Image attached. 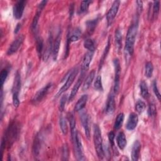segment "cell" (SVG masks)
I'll use <instances>...</instances> for the list:
<instances>
[{
	"mask_svg": "<svg viewBox=\"0 0 161 161\" xmlns=\"http://www.w3.org/2000/svg\"><path fill=\"white\" fill-rule=\"evenodd\" d=\"M138 31V22H135L128 28L126 42H125V52L126 56H131L133 50H134V45L135 43V39L137 35Z\"/></svg>",
	"mask_w": 161,
	"mask_h": 161,
	"instance_id": "obj_1",
	"label": "cell"
},
{
	"mask_svg": "<svg viewBox=\"0 0 161 161\" xmlns=\"http://www.w3.org/2000/svg\"><path fill=\"white\" fill-rule=\"evenodd\" d=\"M93 140L97 155L99 157V158L103 159L104 156L103 139L101 130L97 125H94L93 126Z\"/></svg>",
	"mask_w": 161,
	"mask_h": 161,
	"instance_id": "obj_2",
	"label": "cell"
},
{
	"mask_svg": "<svg viewBox=\"0 0 161 161\" xmlns=\"http://www.w3.org/2000/svg\"><path fill=\"white\" fill-rule=\"evenodd\" d=\"M18 131H19V129H18V125L15 123H12L7 130L4 140H2L1 148L3 147V146H5V144L6 142H8L9 144L12 143L18 136Z\"/></svg>",
	"mask_w": 161,
	"mask_h": 161,
	"instance_id": "obj_3",
	"label": "cell"
},
{
	"mask_svg": "<svg viewBox=\"0 0 161 161\" xmlns=\"http://www.w3.org/2000/svg\"><path fill=\"white\" fill-rule=\"evenodd\" d=\"M73 145H74V149L75 153V157L77 160H84L86 158L84 157V152H83V147L82 145L81 138L80 135L77 132L75 136L72 138Z\"/></svg>",
	"mask_w": 161,
	"mask_h": 161,
	"instance_id": "obj_4",
	"label": "cell"
},
{
	"mask_svg": "<svg viewBox=\"0 0 161 161\" xmlns=\"http://www.w3.org/2000/svg\"><path fill=\"white\" fill-rule=\"evenodd\" d=\"M78 72H79L78 67H75L74 69L71 70L70 72L68 75L66 82H65L64 86H62V87L60 89V90L58 91V92H57V94L56 95V97H58L59 96H60L62 94H63L64 92H65L70 87V86L72 84L74 80H75L77 75L78 74Z\"/></svg>",
	"mask_w": 161,
	"mask_h": 161,
	"instance_id": "obj_5",
	"label": "cell"
},
{
	"mask_svg": "<svg viewBox=\"0 0 161 161\" xmlns=\"http://www.w3.org/2000/svg\"><path fill=\"white\" fill-rule=\"evenodd\" d=\"M113 64L114 67V80L113 91L115 94H117L119 89L120 86V75H121V66L119 61L118 58L113 60Z\"/></svg>",
	"mask_w": 161,
	"mask_h": 161,
	"instance_id": "obj_6",
	"label": "cell"
},
{
	"mask_svg": "<svg viewBox=\"0 0 161 161\" xmlns=\"http://www.w3.org/2000/svg\"><path fill=\"white\" fill-rule=\"evenodd\" d=\"M120 1H114L112 4L111 7L109 9L107 14H106V19H107V24L109 26H111L116 16V14L118 11V9L119 7Z\"/></svg>",
	"mask_w": 161,
	"mask_h": 161,
	"instance_id": "obj_7",
	"label": "cell"
},
{
	"mask_svg": "<svg viewBox=\"0 0 161 161\" xmlns=\"http://www.w3.org/2000/svg\"><path fill=\"white\" fill-rule=\"evenodd\" d=\"M52 86V84L51 82H49L47 84H46L44 87L41 88L40 90H38L36 92V93L35 94L34 97H33L31 101L32 103L35 104L40 103L47 94V93L48 92Z\"/></svg>",
	"mask_w": 161,
	"mask_h": 161,
	"instance_id": "obj_8",
	"label": "cell"
},
{
	"mask_svg": "<svg viewBox=\"0 0 161 161\" xmlns=\"http://www.w3.org/2000/svg\"><path fill=\"white\" fill-rule=\"evenodd\" d=\"M26 1H18L14 4L13 8V14L14 18L17 19H19L21 18L26 6Z\"/></svg>",
	"mask_w": 161,
	"mask_h": 161,
	"instance_id": "obj_9",
	"label": "cell"
},
{
	"mask_svg": "<svg viewBox=\"0 0 161 161\" xmlns=\"http://www.w3.org/2000/svg\"><path fill=\"white\" fill-rule=\"evenodd\" d=\"M24 39H25V36L23 35H20L18 36H17L16 38L9 45L7 50V54L8 55H11L14 53L16 52L17 50L20 47V46L22 45L24 41Z\"/></svg>",
	"mask_w": 161,
	"mask_h": 161,
	"instance_id": "obj_10",
	"label": "cell"
},
{
	"mask_svg": "<svg viewBox=\"0 0 161 161\" xmlns=\"http://www.w3.org/2000/svg\"><path fill=\"white\" fill-rule=\"evenodd\" d=\"M80 111V121L82 123V126L84 128L85 134L86 137L89 139L90 137V126H89V115L86 111H83L82 109Z\"/></svg>",
	"mask_w": 161,
	"mask_h": 161,
	"instance_id": "obj_11",
	"label": "cell"
},
{
	"mask_svg": "<svg viewBox=\"0 0 161 161\" xmlns=\"http://www.w3.org/2000/svg\"><path fill=\"white\" fill-rule=\"evenodd\" d=\"M47 1H42L40 3V4L38 6V8H37V11L33 18L31 25V30L32 32H35L36 30V27H37V25H38V22L39 20V18L41 14V12L42 11V9H43V8L45 7V6L46 5Z\"/></svg>",
	"mask_w": 161,
	"mask_h": 161,
	"instance_id": "obj_12",
	"label": "cell"
},
{
	"mask_svg": "<svg viewBox=\"0 0 161 161\" xmlns=\"http://www.w3.org/2000/svg\"><path fill=\"white\" fill-rule=\"evenodd\" d=\"M53 37L52 35L50 34L47 39V42L46 43L45 47H44L43 53V60L44 61H46L50 57V54L52 53V50H53Z\"/></svg>",
	"mask_w": 161,
	"mask_h": 161,
	"instance_id": "obj_13",
	"label": "cell"
},
{
	"mask_svg": "<svg viewBox=\"0 0 161 161\" xmlns=\"http://www.w3.org/2000/svg\"><path fill=\"white\" fill-rule=\"evenodd\" d=\"M42 143V136L40 133H37L35 137L33 144V148H32V152L35 157H38L40 154Z\"/></svg>",
	"mask_w": 161,
	"mask_h": 161,
	"instance_id": "obj_14",
	"label": "cell"
},
{
	"mask_svg": "<svg viewBox=\"0 0 161 161\" xmlns=\"http://www.w3.org/2000/svg\"><path fill=\"white\" fill-rule=\"evenodd\" d=\"M94 55V52H87L83 58L82 63L81 65V72L86 73V72L89 69L90 64L91 62V60L92 59Z\"/></svg>",
	"mask_w": 161,
	"mask_h": 161,
	"instance_id": "obj_15",
	"label": "cell"
},
{
	"mask_svg": "<svg viewBox=\"0 0 161 161\" xmlns=\"http://www.w3.org/2000/svg\"><path fill=\"white\" fill-rule=\"evenodd\" d=\"M115 109V99L113 93H110L108 95L106 108H105V112L108 114H113Z\"/></svg>",
	"mask_w": 161,
	"mask_h": 161,
	"instance_id": "obj_16",
	"label": "cell"
},
{
	"mask_svg": "<svg viewBox=\"0 0 161 161\" xmlns=\"http://www.w3.org/2000/svg\"><path fill=\"white\" fill-rule=\"evenodd\" d=\"M138 122V116L135 113H131L130 114L126 128L128 130H133L137 126Z\"/></svg>",
	"mask_w": 161,
	"mask_h": 161,
	"instance_id": "obj_17",
	"label": "cell"
},
{
	"mask_svg": "<svg viewBox=\"0 0 161 161\" xmlns=\"http://www.w3.org/2000/svg\"><path fill=\"white\" fill-rule=\"evenodd\" d=\"M86 73H84V72H81V74H80V76L79 77V79L77 80V82L75 83V84L74 86V87H72V91L70 92V96L69 97V102H70L72 101L74 98L75 97V95L77 94L79 88H80V86H81L82 83V80H83V78L84 77V75H85Z\"/></svg>",
	"mask_w": 161,
	"mask_h": 161,
	"instance_id": "obj_18",
	"label": "cell"
},
{
	"mask_svg": "<svg viewBox=\"0 0 161 161\" xmlns=\"http://www.w3.org/2000/svg\"><path fill=\"white\" fill-rule=\"evenodd\" d=\"M61 42V32L59 31L58 35H57L55 39L54 40L53 45V50H52V57L53 60H57L58 57V54L59 52L60 45Z\"/></svg>",
	"mask_w": 161,
	"mask_h": 161,
	"instance_id": "obj_19",
	"label": "cell"
},
{
	"mask_svg": "<svg viewBox=\"0 0 161 161\" xmlns=\"http://www.w3.org/2000/svg\"><path fill=\"white\" fill-rule=\"evenodd\" d=\"M81 35V30L79 28H75L73 31H72L69 35L67 38V50L69 51V45L71 42H77Z\"/></svg>",
	"mask_w": 161,
	"mask_h": 161,
	"instance_id": "obj_20",
	"label": "cell"
},
{
	"mask_svg": "<svg viewBox=\"0 0 161 161\" xmlns=\"http://www.w3.org/2000/svg\"><path fill=\"white\" fill-rule=\"evenodd\" d=\"M141 150V144L138 140H136L132 146L131 148V159L133 161H136L139 158Z\"/></svg>",
	"mask_w": 161,
	"mask_h": 161,
	"instance_id": "obj_21",
	"label": "cell"
},
{
	"mask_svg": "<svg viewBox=\"0 0 161 161\" xmlns=\"http://www.w3.org/2000/svg\"><path fill=\"white\" fill-rule=\"evenodd\" d=\"M88 99V96L87 94L82 95L77 101V103L75 105L74 107V111L76 112H79L83 109V108L85 107L87 101Z\"/></svg>",
	"mask_w": 161,
	"mask_h": 161,
	"instance_id": "obj_22",
	"label": "cell"
},
{
	"mask_svg": "<svg viewBox=\"0 0 161 161\" xmlns=\"http://www.w3.org/2000/svg\"><path fill=\"white\" fill-rule=\"evenodd\" d=\"M21 88V76L18 71L16 72L12 88L13 94H18Z\"/></svg>",
	"mask_w": 161,
	"mask_h": 161,
	"instance_id": "obj_23",
	"label": "cell"
},
{
	"mask_svg": "<svg viewBox=\"0 0 161 161\" xmlns=\"http://www.w3.org/2000/svg\"><path fill=\"white\" fill-rule=\"evenodd\" d=\"M99 21V18L97 17L94 19H90L86 21V25L87 31L89 35H91L94 32L97 25L98 24Z\"/></svg>",
	"mask_w": 161,
	"mask_h": 161,
	"instance_id": "obj_24",
	"label": "cell"
},
{
	"mask_svg": "<svg viewBox=\"0 0 161 161\" xmlns=\"http://www.w3.org/2000/svg\"><path fill=\"white\" fill-rule=\"evenodd\" d=\"M95 75H96V71L94 70H92L90 72V73L88 74V75L87 76L86 79L84 80V84L82 86V90L83 91H86L89 88V87L91 86V85L92 82V80L94 79Z\"/></svg>",
	"mask_w": 161,
	"mask_h": 161,
	"instance_id": "obj_25",
	"label": "cell"
},
{
	"mask_svg": "<svg viewBox=\"0 0 161 161\" xmlns=\"http://www.w3.org/2000/svg\"><path fill=\"white\" fill-rule=\"evenodd\" d=\"M67 118H68V120H69V124H70L71 136L72 138L76 135V133L77 132V131L76 130V127H75V124H76L75 119L74 118V116L73 114L71 113H68Z\"/></svg>",
	"mask_w": 161,
	"mask_h": 161,
	"instance_id": "obj_26",
	"label": "cell"
},
{
	"mask_svg": "<svg viewBox=\"0 0 161 161\" xmlns=\"http://www.w3.org/2000/svg\"><path fill=\"white\" fill-rule=\"evenodd\" d=\"M116 142L118 147L121 150H123L126 145V138L125 133L122 131L119 132L116 137Z\"/></svg>",
	"mask_w": 161,
	"mask_h": 161,
	"instance_id": "obj_27",
	"label": "cell"
},
{
	"mask_svg": "<svg viewBox=\"0 0 161 161\" xmlns=\"http://www.w3.org/2000/svg\"><path fill=\"white\" fill-rule=\"evenodd\" d=\"M114 40L116 49L118 50V51H119L121 48L122 46V33L119 28H117L115 31Z\"/></svg>",
	"mask_w": 161,
	"mask_h": 161,
	"instance_id": "obj_28",
	"label": "cell"
},
{
	"mask_svg": "<svg viewBox=\"0 0 161 161\" xmlns=\"http://www.w3.org/2000/svg\"><path fill=\"white\" fill-rule=\"evenodd\" d=\"M84 47L89 51L94 52L96 48V42L92 38H87L84 42Z\"/></svg>",
	"mask_w": 161,
	"mask_h": 161,
	"instance_id": "obj_29",
	"label": "cell"
},
{
	"mask_svg": "<svg viewBox=\"0 0 161 161\" xmlns=\"http://www.w3.org/2000/svg\"><path fill=\"white\" fill-rule=\"evenodd\" d=\"M140 90L142 96L145 99H147L149 96L148 89L147 83L144 80H142L140 83Z\"/></svg>",
	"mask_w": 161,
	"mask_h": 161,
	"instance_id": "obj_30",
	"label": "cell"
},
{
	"mask_svg": "<svg viewBox=\"0 0 161 161\" xmlns=\"http://www.w3.org/2000/svg\"><path fill=\"white\" fill-rule=\"evenodd\" d=\"M124 118H125V116L123 113H120L118 114L114 124V130H119L121 127L124 121Z\"/></svg>",
	"mask_w": 161,
	"mask_h": 161,
	"instance_id": "obj_31",
	"label": "cell"
},
{
	"mask_svg": "<svg viewBox=\"0 0 161 161\" xmlns=\"http://www.w3.org/2000/svg\"><path fill=\"white\" fill-rule=\"evenodd\" d=\"M36 51L38 54V56L42 55V53H43L44 50V43L43 40L41 37L36 38Z\"/></svg>",
	"mask_w": 161,
	"mask_h": 161,
	"instance_id": "obj_32",
	"label": "cell"
},
{
	"mask_svg": "<svg viewBox=\"0 0 161 161\" xmlns=\"http://www.w3.org/2000/svg\"><path fill=\"white\" fill-rule=\"evenodd\" d=\"M59 125H60V128L62 133L64 135H67V132H68L67 123L66 119L65 118H64L63 116H60V119H59Z\"/></svg>",
	"mask_w": 161,
	"mask_h": 161,
	"instance_id": "obj_33",
	"label": "cell"
},
{
	"mask_svg": "<svg viewBox=\"0 0 161 161\" xmlns=\"http://www.w3.org/2000/svg\"><path fill=\"white\" fill-rule=\"evenodd\" d=\"M153 72V66L151 62L146 63L145 66V74L147 78H150L152 76Z\"/></svg>",
	"mask_w": 161,
	"mask_h": 161,
	"instance_id": "obj_34",
	"label": "cell"
},
{
	"mask_svg": "<svg viewBox=\"0 0 161 161\" xmlns=\"http://www.w3.org/2000/svg\"><path fill=\"white\" fill-rule=\"evenodd\" d=\"M91 3V1H82L80 3V6L79 9V13L82 14L86 13L88 10Z\"/></svg>",
	"mask_w": 161,
	"mask_h": 161,
	"instance_id": "obj_35",
	"label": "cell"
},
{
	"mask_svg": "<svg viewBox=\"0 0 161 161\" xmlns=\"http://www.w3.org/2000/svg\"><path fill=\"white\" fill-rule=\"evenodd\" d=\"M109 47H110V42H109V40H108V43H107V45L106 46V48L104 50V52L103 53V55H102V57L100 59V63H99V69H100V68L102 67L103 63H104V61L105 60L106 58V56L108 55V53L109 52Z\"/></svg>",
	"mask_w": 161,
	"mask_h": 161,
	"instance_id": "obj_36",
	"label": "cell"
},
{
	"mask_svg": "<svg viewBox=\"0 0 161 161\" xmlns=\"http://www.w3.org/2000/svg\"><path fill=\"white\" fill-rule=\"evenodd\" d=\"M94 87L97 91H103V84H102V78L100 75H97L96 77L94 83Z\"/></svg>",
	"mask_w": 161,
	"mask_h": 161,
	"instance_id": "obj_37",
	"label": "cell"
},
{
	"mask_svg": "<svg viewBox=\"0 0 161 161\" xmlns=\"http://www.w3.org/2000/svg\"><path fill=\"white\" fill-rule=\"evenodd\" d=\"M146 108V104L145 103L141 101V100H138L135 104V110L137 113H142L145 109Z\"/></svg>",
	"mask_w": 161,
	"mask_h": 161,
	"instance_id": "obj_38",
	"label": "cell"
},
{
	"mask_svg": "<svg viewBox=\"0 0 161 161\" xmlns=\"http://www.w3.org/2000/svg\"><path fill=\"white\" fill-rule=\"evenodd\" d=\"M160 10V1H155L153 3V18H157Z\"/></svg>",
	"mask_w": 161,
	"mask_h": 161,
	"instance_id": "obj_39",
	"label": "cell"
},
{
	"mask_svg": "<svg viewBox=\"0 0 161 161\" xmlns=\"http://www.w3.org/2000/svg\"><path fill=\"white\" fill-rule=\"evenodd\" d=\"M8 75V70H6V69H4L1 71V73H0V82H1V87L3 86L4 83L5 82Z\"/></svg>",
	"mask_w": 161,
	"mask_h": 161,
	"instance_id": "obj_40",
	"label": "cell"
},
{
	"mask_svg": "<svg viewBox=\"0 0 161 161\" xmlns=\"http://www.w3.org/2000/svg\"><path fill=\"white\" fill-rule=\"evenodd\" d=\"M69 148L67 146V144L65 143L63 145L62 148V160H68L69 158Z\"/></svg>",
	"mask_w": 161,
	"mask_h": 161,
	"instance_id": "obj_41",
	"label": "cell"
},
{
	"mask_svg": "<svg viewBox=\"0 0 161 161\" xmlns=\"http://www.w3.org/2000/svg\"><path fill=\"white\" fill-rule=\"evenodd\" d=\"M67 99V96L66 94H64L63 96H62L60 101V103H59V109L60 111H63L64 110Z\"/></svg>",
	"mask_w": 161,
	"mask_h": 161,
	"instance_id": "obj_42",
	"label": "cell"
},
{
	"mask_svg": "<svg viewBox=\"0 0 161 161\" xmlns=\"http://www.w3.org/2000/svg\"><path fill=\"white\" fill-rule=\"evenodd\" d=\"M152 87H153V92L155 94V95L156 96V97H157V99L158 100H160V91L158 89V87H157V81L156 80H154L153 81V84H152Z\"/></svg>",
	"mask_w": 161,
	"mask_h": 161,
	"instance_id": "obj_43",
	"label": "cell"
},
{
	"mask_svg": "<svg viewBox=\"0 0 161 161\" xmlns=\"http://www.w3.org/2000/svg\"><path fill=\"white\" fill-rule=\"evenodd\" d=\"M157 112V109L155 105L153 103L150 104L148 108V114L149 116H153L155 115Z\"/></svg>",
	"mask_w": 161,
	"mask_h": 161,
	"instance_id": "obj_44",
	"label": "cell"
},
{
	"mask_svg": "<svg viewBox=\"0 0 161 161\" xmlns=\"http://www.w3.org/2000/svg\"><path fill=\"white\" fill-rule=\"evenodd\" d=\"M13 104L14 107L17 108L19 105V99L18 94H13Z\"/></svg>",
	"mask_w": 161,
	"mask_h": 161,
	"instance_id": "obj_45",
	"label": "cell"
},
{
	"mask_svg": "<svg viewBox=\"0 0 161 161\" xmlns=\"http://www.w3.org/2000/svg\"><path fill=\"white\" fill-rule=\"evenodd\" d=\"M108 138L109 140V142L111 143V145L113 147L114 146V133L113 131H110L108 133Z\"/></svg>",
	"mask_w": 161,
	"mask_h": 161,
	"instance_id": "obj_46",
	"label": "cell"
},
{
	"mask_svg": "<svg viewBox=\"0 0 161 161\" xmlns=\"http://www.w3.org/2000/svg\"><path fill=\"white\" fill-rule=\"evenodd\" d=\"M137 3V9L139 13L142 12V9H143V3L142 1H136Z\"/></svg>",
	"mask_w": 161,
	"mask_h": 161,
	"instance_id": "obj_47",
	"label": "cell"
},
{
	"mask_svg": "<svg viewBox=\"0 0 161 161\" xmlns=\"http://www.w3.org/2000/svg\"><path fill=\"white\" fill-rule=\"evenodd\" d=\"M21 23H18L17 24V25H16V26L15 27V28H14V33H18V32L20 30V28H21Z\"/></svg>",
	"mask_w": 161,
	"mask_h": 161,
	"instance_id": "obj_48",
	"label": "cell"
}]
</instances>
